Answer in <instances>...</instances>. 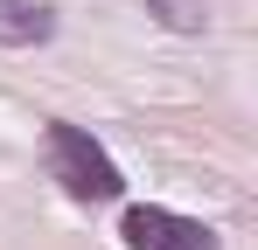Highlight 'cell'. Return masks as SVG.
Returning a JSON list of instances; mask_svg holds the SVG:
<instances>
[{
  "label": "cell",
  "instance_id": "1",
  "mask_svg": "<svg viewBox=\"0 0 258 250\" xmlns=\"http://www.w3.org/2000/svg\"><path fill=\"white\" fill-rule=\"evenodd\" d=\"M49 174L63 181V195H77V202H119V167H112V153L91 139L84 125L56 118L49 125Z\"/></svg>",
  "mask_w": 258,
  "mask_h": 250
},
{
  "label": "cell",
  "instance_id": "2",
  "mask_svg": "<svg viewBox=\"0 0 258 250\" xmlns=\"http://www.w3.org/2000/svg\"><path fill=\"white\" fill-rule=\"evenodd\" d=\"M119 236H126V250H210L203 222H188V215H174V208H154V202L126 208Z\"/></svg>",
  "mask_w": 258,
  "mask_h": 250
},
{
  "label": "cell",
  "instance_id": "3",
  "mask_svg": "<svg viewBox=\"0 0 258 250\" xmlns=\"http://www.w3.org/2000/svg\"><path fill=\"white\" fill-rule=\"evenodd\" d=\"M56 35V14L42 0H0V42L7 49H35V42Z\"/></svg>",
  "mask_w": 258,
  "mask_h": 250
},
{
  "label": "cell",
  "instance_id": "4",
  "mask_svg": "<svg viewBox=\"0 0 258 250\" xmlns=\"http://www.w3.org/2000/svg\"><path fill=\"white\" fill-rule=\"evenodd\" d=\"M154 14H161L168 28H181V35H203V28H210L203 0H154Z\"/></svg>",
  "mask_w": 258,
  "mask_h": 250
}]
</instances>
